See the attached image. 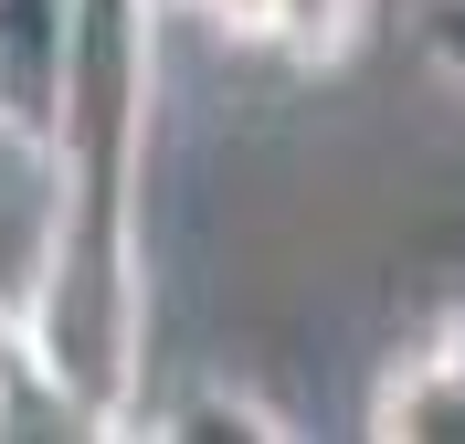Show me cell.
<instances>
[{"mask_svg":"<svg viewBox=\"0 0 465 444\" xmlns=\"http://www.w3.org/2000/svg\"><path fill=\"white\" fill-rule=\"evenodd\" d=\"M412 54L444 95H465V0H412Z\"/></svg>","mask_w":465,"mask_h":444,"instance_id":"cell-7","label":"cell"},{"mask_svg":"<svg viewBox=\"0 0 465 444\" xmlns=\"http://www.w3.org/2000/svg\"><path fill=\"white\" fill-rule=\"evenodd\" d=\"M159 0H74V54L54 85V170H64V233L43 307L22 328V370L43 402L85 434H138V370H148V106H159Z\"/></svg>","mask_w":465,"mask_h":444,"instance_id":"cell-1","label":"cell"},{"mask_svg":"<svg viewBox=\"0 0 465 444\" xmlns=\"http://www.w3.org/2000/svg\"><path fill=\"white\" fill-rule=\"evenodd\" d=\"M159 434H180V444H286L296 423H286V402H264V391H223L212 381V391H191Z\"/></svg>","mask_w":465,"mask_h":444,"instance_id":"cell-6","label":"cell"},{"mask_svg":"<svg viewBox=\"0 0 465 444\" xmlns=\"http://www.w3.org/2000/svg\"><path fill=\"white\" fill-rule=\"evenodd\" d=\"M0 434H11V360H0Z\"/></svg>","mask_w":465,"mask_h":444,"instance_id":"cell-9","label":"cell"},{"mask_svg":"<svg viewBox=\"0 0 465 444\" xmlns=\"http://www.w3.org/2000/svg\"><path fill=\"white\" fill-rule=\"evenodd\" d=\"M360 434H381V444H444V434H455V444H465V360L444 350V328L371 381Z\"/></svg>","mask_w":465,"mask_h":444,"instance_id":"cell-3","label":"cell"},{"mask_svg":"<svg viewBox=\"0 0 465 444\" xmlns=\"http://www.w3.org/2000/svg\"><path fill=\"white\" fill-rule=\"evenodd\" d=\"M371 43H381V0H264V22H254V54L286 64L296 85L349 74Z\"/></svg>","mask_w":465,"mask_h":444,"instance_id":"cell-4","label":"cell"},{"mask_svg":"<svg viewBox=\"0 0 465 444\" xmlns=\"http://www.w3.org/2000/svg\"><path fill=\"white\" fill-rule=\"evenodd\" d=\"M159 11H191V22L223 32V43H254V22H264V0H159Z\"/></svg>","mask_w":465,"mask_h":444,"instance_id":"cell-8","label":"cell"},{"mask_svg":"<svg viewBox=\"0 0 465 444\" xmlns=\"http://www.w3.org/2000/svg\"><path fill=\"white\" fill-rule=\"evenodd\" d=\"M64 54H74V0H0V117H54Z\"/></svg>","mask_w":465,"mask_h":444,"instance_id":"cell-5","label":"cell"},{"mask_svg":"<svg viewBox=\"0 0 465 444\" xmlns=\"http://www.w3.org/2000/svg\"><path fill=\"white\" fill-rule=\"evenodd\" d=\"M54 233H64V170L54 138L32 117H0V350H22L43 275H54Z\"/></svg>","mask_w":465,"mask_h":444,"instance_id":"cell-2","label":"cell"}]
</instances>
